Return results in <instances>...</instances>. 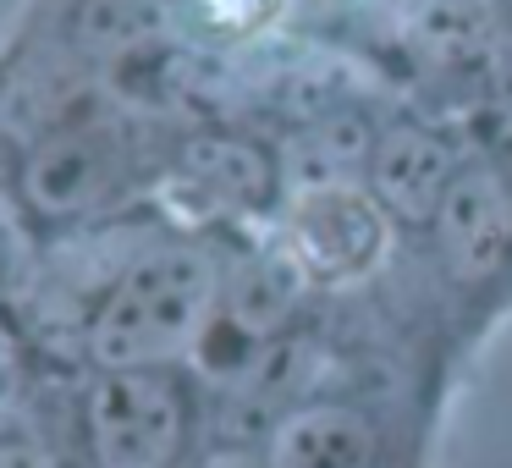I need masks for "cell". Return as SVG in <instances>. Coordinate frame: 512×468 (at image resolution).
Segmentation results:
<instances>
[{"label":"cell","mask_w":512,"mask_h":468,"mask_svg":"<svg viewBox=\"0 0 512 468\" xmlns=\"http://www.w3.org/2000/svg\"><path fill=\"white\" fill-rule=\"evenodd\" d=\"M496 83H501V94L512 100V39H501V50H496Z\"/></svg>","instance_id":"cell-15"},{"label":"cell","mask_w":512,"mask_h":468,"mask_svg":"<svg viewBox=\"0 0 512 468\" xmlns=\"http://www.w3.org/2000/svg\"><path fill=\"white\" fill-rule=\"evenodd\" d=\"M292 248L320 276H358L380 254V215L353 182L309 188L292 215Z\"/></svg>","instance_id":"cell-5"},{"label":"cell","mask_w":512,"mask_h":468,"mask_svg":"<svg viewBox=\"0 0 512 468\" xmlns=\"http://www.w3.org/2000/svg\"><path fill=\"white\" fill-rule=\"evenodd\" d=\"M298 298V270L287 259H259L237 276L232 287V320L243 331H270V325L287 314V303Z\"/></svg>","instance_id":"cell-11"},{"label":"cell","mask_w":512,"mask_h":468,"mask_svg":"<svg viewBox=\"0 0 512 468\" xmlns=\"http://www.w3.org/2000/svg\"><path fill=\"white\" fill-rule=\"evenodd\" d=\"M204 6H210V17L221 28H254L270 12V0H204Z\"/></svg>","instance_id":"cell-13"},{"label":"cell","mask_w":512,"mask_h":468,"mask_svg":"<svg viewBox=\"0 0 512 468\" xmlns=\"http://www.w3.org/2000/svg\"><path fill=\"white\" fill-rule=\"evenodd\" d=\"M446 188H452V155L441 138L419 133V127H397L380 138L375 149V193L386 199V210H397L402 221H430L441 210Z\"/></svg>","instance_id":"cell-6"},{"label":"cell","mask_w":512,"mask_h":468,"mask_svg":"<svg viewBox=\"0 0 512 468\" xmlns=\"http://www.w3.org/2000/svg\"><path fill=\"white\" fill-rule=\"evenodd\" d=\"M435 237H441V259L457 281H485L507 265L512 199L496 171L474 166L463 177H452L441 210H435Z\"/></svg>","instance_id":"cell-4"},{"label":"cell","mask_w":512,"mask_h":468,"mask_svg":"<svg viewBox=\"0 0 512 468\" xmlns=\"http://www.w3.org/2000/svg\"><path fill=\"white\" fill-rule=\"evenodd\" d=\"M94 468H171L188 435L182 391L160 369H105L83 397Z\"/></svg>","instance_id":"cell-2"},{"label":"cell","mask_w":512,"mask_h":468,"mask_svg":"<svg viewBox=\"0 0 512 468\" xmlns=\"http://www.w3.org/2000/svg\"><path fill=\"white\" fill-rule=\"evenodd\" d=\"M182 182L215 210H248L270 193V160L243 138H199L182 155Z\"/></svg>","instance_id":"cell-8"},{"label":"cell","mask_w":512,"mask_h":468,"mask_svg":"<svg viewBox=\"0 0 512 468\" xmlns=\"http://www.w3.org/2000/svg\"><path fill=\"white\" fill-rule=\"evenodd\" d=\"M369 133L358 122H325L320 133H309L298 149H292V171H298L303 193L309 188H342L347 171L364 160Z\"/></svg>","instance_id":"cell-10"},{"label":"cell","mask_w":512,"mask_h":468,"mask_svg":"<svg viewBox=\"0 0 512 468\" xmlns=\"http://www.w3.org/2000/svg\"><path fill=\"white\" fill-rule=\"evenodd\" d=\"M501 155H507V160H512V122H507V127H501Z\"/></svg>","instance_id":"cell-16"},{"label":"cell","mask_w":512,"mask_h":468,"mask_svg":"<svg viewBox=\"0 0 512 468\" xmlns=\"http://www.w3.org/2000/svg\"><path fill=\"white\" fill-rule=\"evenodd\" d=\"M215 303V265L199 248H160L138 259L89 325L100 369H155L199 342Z\"/></svg>","instance_id":"cell-1"},{"label":"cell","mask_w":512,"mask_h":468,"mask_svg":"<svg viewBox=\"0 0 512 468\" xmlns=\"http://www.w3.org/2000/svg\"><path fill=\"white\" fill-rule=\"evenodd\" d=\"M375 430L347 408H303L270 435L265 468H369Z\"/></svg>","instance_id":"cell-7"},{"label":"cell","mask_w":512,"mask_h":468,"mask_svg":"<svg viewBox=\"0 0 512 468\" xmlns=\"http://www.w3.org/2000/svg\"><path fill=\"white\" fill-rule=\"evenodd\" d=\"M424 39H430L435 56L463 61L485 45V17H479L474 6H441V12L430 17V28H424Z\"/></svg>","instance_id":"cell-12"},{"label":"cell","mask_w":512,"mask_h":468,"mask_svg":"<svg viewBox=\"0 0 512 468\" xmlns=\"http://www.w3.org/2000/svg\"><path fill=\"white\" fill-rule=\"evenodd\" d=\"M116 182V144L100 127H61L39 138L23 160V199L45 221L83 215L111 193Z\"/></svg>","instance_id":"cell-3"},{"label":"cell","mask_w":512,"mask_h":468,"mask_svg":"<svg viewBox=\"0 0 512 468\" xmlns=\"http://www.w3.org/2000/svg\"><path fill=\"white\" fill-rule=\"evenodd\" d=\"M166 28H171V17L160 0H83L78 17H72V39L89 56H105V61H122V56L160 45Z\"/></svg>","instance_id":"cell-9"},{"label":"cell","mask_w":512,"mask_h":468,"mask_svg":"<svg viewBox=\"0 0 512 468\" xmlns=\"http://www.w3.org/2000/svg\"><path fill=\"white\" fill-rule=\"evenodd\" d=\"M0 468H50V457L34 441H0Z\"/></svg>","instance_id":"cell-14"}]
</instances>
